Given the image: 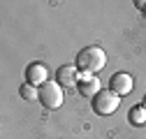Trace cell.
<instances>
[{
	"label": "cell",
	"instance_id": "cell-5",
	"mask_svg": "<svg viewBox=\"0 0 146 139\" xmlns=\"http://www.w3.org/2000/svg\"><path fill=\"white\" fill-rule=\"evenodd\" d=\"M79 67L77 65H60L58 72H56V81L60 86H67V88H72V86H79Z\"/></svg>",
	"mask_w": 146,
	"mask_h": 139
},
{
	"label": "cell",
	"instance_id": "cell-2",
	"mask_svg": "<svg viewBox=\"0 0 146 139\" xmlns=\"http://www.w3.org/2000/svg\"><path fill=\"white\" fill-rule=\"evenodd\" d=\"M121 104V97L114 93V91H100L95 97H93V111L98 116H111Z\"/></svg>",
	"mask_w": 146,
	"mask_h": 139
},
{
	"label": "cell",
	"instance_id": "cell-4",
	"mask_svg": "<svg viewBox=\"0 0 146 139\" xmlns=\"http://www.w3.org/2000/svg\"><path fill=\"white\" fill-rule=\"evenodd\" d=\"M132 88H135V81H132V77L127 74V72H116L111 77V81H109V91H114L118 97L130 95Z\"/></svg>",
	"mask_w": 146,
	"mask_h": 139
},
{
	"label": "cell",
	"instance_id": "cell-1",
	"mask_svg": "<svg viewBox=\"0 0 146 139\" xmlns=\"http://www.w3.org/2000/svg\"><path fill=\"white\" fill-rule=\"evenodd\" d=\"M104 65H107V54H104V49H100L95 44L81 49L79 56H77V67L81 70L84 74H95Z\"/></svg>",
	"mask_w": 146,
	"mask_h": 139
},
{
	"label": "cell",
	"instance_id": "cell-7",
	"mask_svg": "<svg viewBox=\"0 0 146 139\" xmlns=\"http://www.w3.org/2000/svg\"><path fill=\"white\" fill-rule=\"evenodd\" d=\"M79 93L84 95V97H95L102 88H100V79L95 77V74H81V79H79Z\"/></svg>",
	"mask_w": 146,
	"mask_h": 139
},
{
	"label": "cell",
	"instance_id": "cell-6",
	"mask_svg": "<svg viewBox=\"0 0 146 139\" xmlns=\"http://www.w3.org/2000/svg\"><path fill=\"white\" fill-rule=\"evenodd\" d=\"M26 79H28V83L42 88V86L46 83V79H49L46 65H42V63H33V65H28V70H26Z\"/></svg>",
	"mask_w": 146,
	"mask_h": 139
},
{
	"label": "cell",
	"instance_id": "cell-11",
	"mask_svg": "<svg viewBox=\"0 0 146 139\" xmlns=\"http://www.w3.org/2000/svg\"><path fill=\"white\" fill-rule=\"evenodd\" d=\"M141 104H144V107H146V95H144V102H141Z\"/></svg>",
	"mask_w": 146,
	"mask_h": 139
},
{
	"label": "cell",
	"instance_id": "cell-10",
	"mask_svg": "<svg viewBox=\"0 0 146 139\" xmlns=\"http://www.w3.org/2000/svg\"><path fill=\"white\" fill-rule=\"evenodd\" d=\"M137 7H139V9H146V0H144V3L139 0V3H137Z\"/></svg>",
	"mask_w": 146,
	"mask_h": 139
},
{
	"label": "cell",
	"instance_id": "cell-9",
	"mask_svg": "<svg viewBox=\"0 0 146 139\" xmlns=\"http://www.w3.org/2000/svg\"><path fill=\"white\" fill-rule=\"evenodd\" d=\"M19 93H21L23 100H40V88H37V86H33V83H28V81L19 88Z\"/></svg>",
	"mask_w": 146,
	"mask_h": 139
},
{
	"label": "cell",
	"instance_id": "cell-8",
	"mask_svg": "<svg viewBox=\"0 0 146 139\" xmlns=\"http://www.w3.org/2000/svg\"><path fill=\"white\" fill-rule=\"evenodd\" d=\"M127 118H130L132 125H146V107L144 104H137L127 111Z\"/></svg>",
	"mask_w": 146,
	"mask_h": 139
},
{
	"label": "cell",
	"instance_id": "cell-3",
	"mask_svg": "<svg viewBox=\"0 0 146 139\" xmlns=\"http://www.w3.org/2000/svg\"><path fill=\"white\" fill-rule=\"evenodd\" d=\"M63 86L58 81H46L40 88V102L44 104L46 109H58L63 104Z\"/></svg>",
	"mask_w": 146,
	"mask_h": 139
}]
</instances>
